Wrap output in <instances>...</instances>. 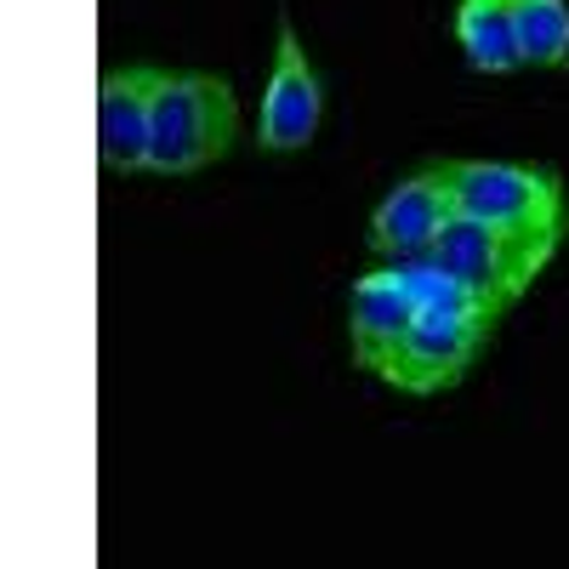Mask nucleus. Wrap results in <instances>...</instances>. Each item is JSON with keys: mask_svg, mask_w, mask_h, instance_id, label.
Instances as JSON below:
<instances>
[{"mask_svg": "<svg viewBox=\"0 0 569 569\" xmlns=\"http://www.w3.org/2000/svg\"><path fill=\"white\" fill-rule=\"evenodd\" d=\"M445 182L461 217L490 222L512 240H530L558 251L563 240V182L547 166H512V160H445Z\"/></svg>", "mask_w": 569, "mask_h": 569, "instance_id": "obj_1", "label": "nucleus"}, {"mask_svg": "<svg viewBox=\"0 0 569 569\" xmlns=\"http://www.w3.org/2000/svg\"><path fill=\"white\" fill-rule=\"evenodd\" d=\"M233 137H240V98L222 74H160L149 171L194 177L233 149Z\"/></svg>", "mask_w": 569, "mask_h": 569, "instance_id": "obj_2", "label": "nucleus"}, {"mask_svg": "<svg viewBox=\"0 0 569 569\" xmlns=\"http://www.w3.org/2000/svg\"><path fill=\"white\" fill-rule=\"evenodd\" d=\"M490 325L496 313L479 302H461V308H421L416 325L405 330V342L382 359V382L416 399H433L445 388H456L461 376L472 370L479 348L490 342Z\"/></svg>", "mask_w": 569, "mask_h": 569, "instance_id": "obj_3", "label": "nucleus"}, {"mask_svg": "<svg viewBox=\"0 0 569 569\" xmlns=\"http://www.w3.org/2000/svg\"><path fill=\"white\" fill-rule=\"evenodd\" d=\"M456 284H467L472 297H479L496 319L530 291V284L541 279V268L552 262V251L530 246V240H512V233L490 228V222H472V217H450L445 233H439V246L427 251Z\"/></svg>", "mask_w": 569, "mask_h": 569, "instance_id": "obj_4", "label": "nucleus"}, {"mask_svg": "<svg viewBox=\"0 0 569 569\" xmlns=\"http://www.w3.org/2000/svg\"><path fill=\"white\" fill-rule=\"evenodd\" d=\"M319 120H325V86L302 52L291 12L279 7V46H273V74H268L262 114H257V142L268 154H297L319 137Z\"/></svg>", "mask_w": 569, "mask_h": 569, "instance_id": "obj_5", "label": "nucleus"}, {"mask_svg": "<svg viewBox=\"0 0 569 569\" xmlns=\"http://www.w3.org/2000/svg\"><path fill=\"white\" fill-rule=\"evenodd\" d=\"M450 217H456V200H450L445 166H427V171L405 177L393 194L376 206V217H370V251L388 257V262L427 257L439 246V233H445Z\"/></svg>", "mask_w": 569, "mask_h": 569, "instance_id": "obj_6", "label": "nucleus"}, {"mask_svg": "<svg viewBox=\"0 0 569 569\" xmlns=\"http://www.w3.org/2000/svg\"><path fill=\"white\" fill-rule=\"evenodd\" d=\"M160 74L166 69H149V63L103 74V86H98V160L109 171H149Z\"/></svg>", "mask_w": 569, "mask_h": 569, "instance_id": "obj_7", "label": "nucleus"}, {"mask_svg": "<svg viewBox=\"0 0 569 569\" xmlns=\"http://www.w3.org/2000/svg\"><path fill=\"white\" fill-rule=\"evenodd\" d=\"M416 291H410V273L405 262L393 268H376L353 284V302H348V337H353V359L365 370H382V359L405 342V330L416 325Z\"/></svg>", "mask_w": 569, "mask_h": 569, "instance_id": "obj_8", "label": "nucleus"}, {"mask_svg": "<svg viewBox=\"0 0 569 569\" xmlns=\"http://www.w3.org/2000/svg\"><path fill=\"white\" fill-rule=\"evenodd\" d=\"M456 46L479 74H512L525 69L512 34V0H461L456 7Z\"/></svg>", "mask_w": 569, "mask_h": 569, "instance_id": "obj_9", "label": "nucleus"}, {"mask_svg": "<svg viewBox=\"0 0 569 569\" xmlns=\"http://www.w3.org/2000/svg\"><path fill=\"white\" fill-rule=\"evenodd\" d=\"M512 34L530 69H569V0H512Z\"/></svg>", "mask_w": 569, "mask_h": 569, "instance_id": "obj_10", "label": "nucleus"}]
</instances>
